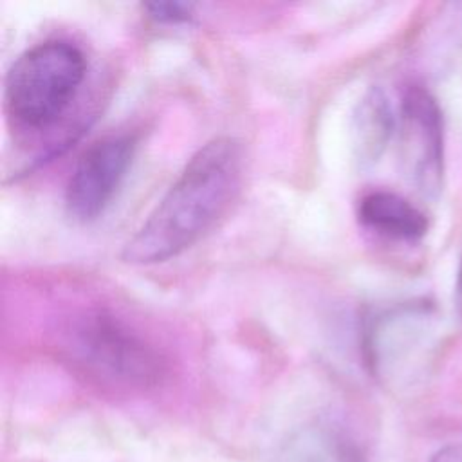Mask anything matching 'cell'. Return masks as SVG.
<instances>
[{"instance_id": "obj_1", "label": "cell", "mask_w": 462, "mask_h": 462, "mask_svg": "<svg viewBox=\"0 0 462 462\" xmlns=\"http://www.w3.org/2000/svg\"><path fill=\"white\" fill-rule=\"evenodd\" d=\"M244 171L238 141L217 137L200 146L153 211L125 244L128 263H157L199 242L235 202Z\"/></svg>"}, {"instance_id": "obj_2", "label": "cell", "mask_w": 462, "mask_h": 462, "mask_svg": "<svg viewBox=\"0 0 462 462\" xmlns=\"http://www.w3.org/2000/svg\"><path fill=\"white\" fill-rule=\"evenodd\" d=\"M85 70L81 49L67 40H47L23 51L4 81L7 121L25 132L47 128L74 99Z\"/></svg>"}, {"instance_id": "obj_3", "label": "cell", "mask_w": 462, "mask_h": 462, "mask_svg": "<svg viewBox=\"0 0 462 462\" xmlns=\"http://www.w3.org/2000/svg\"><path fill=\"white\" fill-rule=\"evenodd\" d=\"M63 336L69 356L92 375L144 388L164 372L159 352L114 314H81Z\"/></svg>"}, {"instance_id": "obj_4", "label": "cell", "mask_w": 462, "mask_h": 462, "mask_svg": "<svg viewBox=\"0 0 462 462\" xmlns=\"http://www.w3.org/2000/svg\"><path fill=\"white\" fill-rule=\"evenodd\" d=\"M132 134H114L92 143L78 159L65 188V206L72 218H97L119 189L135 153Z\"/></svg>"}, {"instance_id": "obj_5", "label": "cell", "mask_w": 462, "mask_h": 462, "mask_svg": "<svg viewBox=\"0 0 462 462\" xmlns=\"http://www.w3.org/2000/svg\"><path fill=\"white\" fill-rule=\"evenodd\" d=\"M401 150L406 171L426 195L442 182L444 139L442 116L435 99L422 88H410L401 106Z\"/></svg>"}, {"instance_id": "obj_6", "label": "cell", "mask_w": 462, "mask_h": 462, "mask_svg": "<svg viewBox=\"0 0 462 462\" xmlns=\"http://www.w3.org/2000/svg\"><path fill=\"white\" fill-rule=\"evenodd\" d=\"M357 217L370 231L393 240L413 242L422 238L428 229L426 215L408 199L388 189L363 195L357 204Z\"/></svg>"}, {"instance_id": "obj_7", "label": "cell", "mask_w": 462, "mask_h": 462, "mask_svg": "<svg viewBox=\"0 0 462 462\" xmlns=\"http://www.w3.org/2000/svg\"><path fill=\"white\" fill-rule=\"evenodd\" d=\"M354 146L359 161L372 162L384 150L392 130L393 114L383 90L370 88L354 112Z\"/></svg>"}, {"instance_id": "obj_8", "label": "cell", "mask_w": 462, "mask_h": 462, "mask_svg": "<svg viewBox=\"0 0 462 462\" xmlns=\"http://www.w3.org/2000/svg\"><path fill=\"white\" fill-rule=\"evenodd\" d=\"M294 462H365L356 446L328 430H318L298 442Z\"/></svg>"}, {"instance_id": "obj_9", "label": "cell", "mask_w": 462, "mask_h": 462, "mask_svg": "<svg viewBox=\"0 0 462 462\" xmlns=\"http://www.w3.org/2000/svg\"><path fill=\"white\" fill-rule=\"evenodd\" d=\"M144 9L148 11V16L157 22L177 23V22H188L191 18L193 5L182 4V2H152V4H146Z\"/></svg>"}, {"instance_id": "obj_10", "label": "cell", "mask_w": 462, "mask_h": 462, "mask_svg": "<svg viewBox=\"0 0 462 462\" xmlns=\"http://www.w3.org/2000/svg\"><path fill=\"white\" fill-rule=\"evenodd\" d=\"M431 462H462V444L442 448L433 455Z\"/></svg>"}, {"instance_id": "obj_11", "label": "cell", "mask_w": 462, "mask_h": 462, "mask_svg": "<svg viewBox=\"0 0 462 462\" xmlns=\"http://www.w3.org/2000/svg\"><path fill=\"white\" fill-rule=\"evenodd\" d=\"M457 303H458V310L462 314V260H460L458 276H457Z\"/></svg>"}]
</instances>
